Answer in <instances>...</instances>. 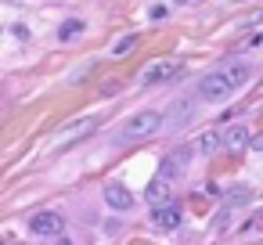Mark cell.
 <instances>
[{"instance_id": "1", "label": "cell", "mask_w": 263, "mask_h": 245, "mask_svg": "<svg viewBox=\"0 0 263 245\" xmlns=\"http://www.w3.org/2000/svg\"><path fill=\"white\" fill-rule=\"evenodd\" d=\"M252 76V69L245 65V62H234V65H223V69H216V72H209V76H202V83H198V98L205 101V105H220V101H227L245 80Z\"/></svg>"}, {"instance_id": "2", "label": "cell", "mask_w": 263, "mask_h": 245, "mask_svg": "<svg viewBox=\"0 0 263 245\" xmlns=\"http://www.w3.org/2000/svg\"><path fill=\"white\" fill-rule=\"evenodd\" d=\"M159 126H162V116H159L155 108H144V112H134V116L123 123L119 137H123V141H141V137L159 134Z\"/></svg>"}, {"instance_id": "3", "label": "cell", "mask_w": 263, "mask_h": 245, "mask_svg": "<svg viewBox=\"0 0 263 245\" xmlns=\"http://www.w3.org/2000/svg\"><path fill=\"white\" fill-rule=\"evenodd\" d=\"M101 126V116H83V119H72V123H65V126H58L54 130V148H69L72 141H80V137H87V134H94Z\"/></svg>"}, {"instance_id": "4", "label": "cell", "mask_w": 263, "mask_h": 245, "mask_svg": "<svg viewBox=\"0 0 263 245\" xmlns=\"http://www.w3.org/2000/svg\"><path fill=\"white\" fill-rule=\"evenodd\" d=\"M177 72H180V62H173V58H155V62L141 72V83H144V87H159V83L173 80Z\"/></svg>"}, {"instance_id": "5", "label": "cell", "mask_w": 263, "mask_h": 245, "mask_svg": "<svg viewBox=\"0 0 263 245\" xmlns=\"http://www.w3.org/2000/svg\"><path fill=\"white\" fill-rule=\"evenodd\" d=\"M144 202H148L152 209H162V205H170V202H173V180L159 173V177H155V180L144 187Z\"/></svg>"}, {"instance_id": "6", "label": "cell", "mask_w": 263, "mask_h": 245, "mask_svg": "<svg viewBox=\"0 0 263 245\" xmlns=\"http://www.w3.org/2000/svg\"><path fill=\"white\" fill-rule=\"evenodd\" d=\"M29 231H33V234H54V238H62V234H65V220H62L58 213H36V216L29 220Z\"/></svg>"}, {"instance_id": "7", "label": "cell", "mask_w": 263, "mask_h": 245, "mask_svg": "<svg viewBox=\"0 0 263 245\" xmlns=\"http://www.w3.org/2000/svg\"><path fill=\"white\" fill-rule=\"evenodd\" d=\"M195 155V148H177V152H170L166 159H162V166H159V173L162 177H170V180H177L180 173H184V166H187V159Z\"/></svg>"}, {"instance_id": "8", "label": "cell", "mask_w": 263, "mask_h": 245, "mask_svg": "<svg viewBox=\"0 0 263 245\" xmlns=\"http://www.w3.org/2000/svg\"><path fill=\"white\" fill-rule=\"evenodd\" d=\"M241 148H252V134L241 126V123H231L227 130H223V152H241Z\"/></svg>"}, {"instance_id": "9", "label": "cell", "mask_w": 263, "mask_h": 245, "mask_svg": "<svg viewBox=\"0 0 263 245\" xmlns=\"http://www.w3.org/2000/svg\"><path fill=\"white\" fill-rule=\"evenodd\" d=\"M105 202L108 209H119V213L134 209V195L126 191V184H105Z\"/></svg>"}, {"instance_id": "10", "label": "cell", "mask_w": 263, "mask_h": 245, "mask_svg": "<svg viewBox=\"0 0 263 245\" xmlns=\"http://www.w3.org/2000/svg\"><path fill=\"white\" fill-rule=\"evenodd\" d=\"M180 220H184V213H180V205H177V202H170V205L155 209V227H159V231H177V227H180Z\"/></svg>"}, {"instance_id": "11", "label": "cell", "mask_w": 263, "mask_h": 245, "mask_svg": "<svg viewBox=\"0 0 263 245\" xmlns=\"http://www.w3.org/2000/svg\"><path fill=\"white\" fill-rule=\"evenodd\" d=\"M198 155H213L216 148H223V134H216V130H205L202 137H195V144H191Z\"/></svg>"}, {"instance_id": "12", "label": "cell", "mask_w": 263, "mask_h": 245, "mask_svg": "<svg viewBox=\"0 0 263 245\" xmlns=\"http://www.w3.org/2000/svg\"><path fill=\"white\" fill-rule=\"evenodd\" d=\"M83 29H87V26H83L80 18H65V22L58 26V40H62V44H69V40H80V36H83Z\"/></svg>"}, {"instance_id": "13", "label": "cell", "mask_w": 263, "mask_h": 245, "mask_svg": "<svg viewBox=\"0 0 263 245\" xmlns=\"http://www.w3.org/2000/svg\"><path fill=\"white\" fill-rule=\"evenodd\" d=\"M137 40H141L137 33H126V36H123V40H119V44L112 47V58H126V54H130V51L137 47Z\"/></svg>"}, {"instance_id": "14", "label": "cell", "mask_w": 263, "mask_h": 245, "mask_svg": "<svg viewBox=\"0 0 263 245\" xmlns=\"http://www.w3.org/2000/svg\"><path fill=\"white\" fill-rule=\"evenodd\" d=\"M170 112H173V123H177V126H184V123L191 119V101H177Z\"/></svg>"}, {"instance_id": "15", "label": "cell", "mask_w": 263, "mask_h": 245, "mask_svg": "<svg viewBox=\"0 0 263 245\" xmlns=\"http://www.w3.org/2000/svg\"><path fill=\"white\" fill-rule=\"evenodd\" d=\"M119 87H123L119 80H108V83H101V94H105V98H112V94H119Z\"/></svg>"}, {"instance_id": "16", "label": "cell", "mask_w": 263, "mask_h": 245, "mask_svg": "<svg viewBox=\"0 0 263 245\" xmlns=\"http://www.w3.org/2000/svg\"><path fill=\"white\" fill-rule=\"evenodd\" d=\"M11 29H15V36H18V40H29V29H26V26H11Z\"/></svg>"}, {"instance_id": "17", "label": "cell", "mask_w": 263, "mask_h": 245, "mask_svg": "<svg viewBox=\"0 0 263 245\" xmlns=\"http://www.w3.org/2000/svg\"><path fill=\"white\" fill-rule=\"evenodd\" d=\"M252 148H256V152H263V134H256V137H252Z\"/></svg>"}, {"instance_id": "18", "label": "cell", "mask_w": 263, "mask_h": 245, "mask_svg": "<svg viewBox=\"0 0 263 245\" xmlns=\"http://www.w3.org/2000/svg\"><path fill=\"white\" fill-rule=\"evenodd\" d=\"M58 245H72V241H69V238H65V234H62V238H58Z\"/></svg>"}, {"instance_id": "19", "label": "cell", "mask_w": 263, "mask_h": 245, "mask_svg": "<svg viewBox=\"0 0 263 245\" xmlns=\"http://www.w3.org/2000/svg\"><path fill=\"white\" fill-rule=\"evenodd\" d=\"M177 4H195V0H177Z\"/></svg>"}]
</instances>
